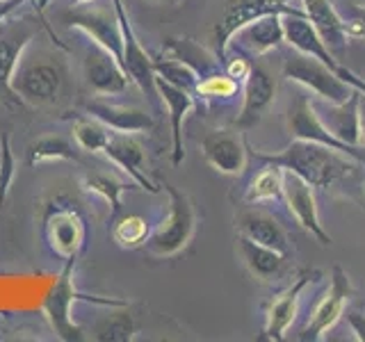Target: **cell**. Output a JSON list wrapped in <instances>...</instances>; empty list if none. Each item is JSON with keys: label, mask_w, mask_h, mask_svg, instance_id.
I'll return each mask as SVG.
<instances>
[{"label": "cell", "mask_w": 365, "mask_h": 342, "mask_svg": "<svg viewBox=\"0 0 365 342\" xmlns=\"http://www.w3.org/2000/svg\"><path fill=\"white\" fill-rule=\"evenodd\" d=\"M258 160L274 167H281L283 171H292L306 182H311L317 190H327L340 178H345L351 174L354 162L349 155L336 151V148L308 142V140H297L292 137V142L279 153H256Z\"/></svg>", "instance_id": "6da1fadb"}, {"label": "cell", "mask_w": 365, "mask_h": 342, "mask_svg": "<svg viewBox=\"0 0 365 342\" xmlns=\"http://www.w3.org/2000/svg\"><path fill=\"white\" fill-rule=\"evenodd\" d=\"M165 192L169 194V212L144 242L148 254L155 258H171L180 254L192 242L194 231H197V212L187 194L178 192L169 182H165Z\"/></svg>", "instance_id": "7a4b0ae2"}, {"label": "cell", "mask_w": 365, "mask_h": 342, "mask_svg": "<svg viewBox=\"0 0 365 342\" xmlns=\"http://www.w3.org/2000/svg\"><path fill=\"white\" fill-rule=\"evenodd\" d=\"M11 94L30 105H51L62 91V68L51 57L23 53L21 62L11 76Z\"/></svg>", "instance_id": "3957f363"}, {"label": "cell", "mask_w": 365, "mask_h": 342, "mask_svg": "<svg viewBox=\"0 0 365 342\" xmlns=\"http://www.w3.org/2000/svg\"><path fill=\"white\" fill-rule=\"evenodd\" d=\"M283 76L290 83H297L308 91H313L324 103H342L356 91L347 80H342L336 68L304 53H294L283 62Z\"/></svg>", "instance_id": "277c9868"}, {"label": "cell", "mask_w": 365, "mask_h": 342, "mask_svg": "<svg viewBox=\"0 0 365 342\" xmlns=\"http://www.w3.org/2000/svg\"><path fill=\"white\" fill-rule=\"evenodd\" d=\"M299 7L288 5L285 0H226L224 11L212 30V39L217 43V57L224 64L228 51H231V39L240 28L267 14H290Z\"/></svg>", "instance_id": "5b68a950"}, {"label": "cell", "mask_w": 365, "mask_h": 342, "mask_svg": "<svg viewBox=\"0 0 365 342\" xmlns=\"http://www.w3.org/2000/svg\"><path fill=\"white\" fill-rule=\"evenodd\" d=\"M351 296V281L347 276V271L340 265H336L331 269V285L327 294L319 299V304L315 306V311L311 313V319L308 324L302 328L299 340L302 342H319L324 340V336L331 328L338 324V319L342 317L347 308V301Z\"/></svg>", "instance_id": "8992f818"}, {"label": "cell", "mask_w": 365, "mask_h": 342, "mask_svg": "<svg viewBox=\"0 0 365 342\" xmlns=\"http://www.w3.org/2000/svg\"><path fill=\"white\" fill-rule=\"evenodd\" d=\"M114 11H117L119 26H121V37H123V46H121V66L123 71L128 73V78L133 80V85L142 91L146 96H158V87H155V71H153V57L146 53V48L142 46L140 37L130 23V16L125 14L123 0H112Z\"/></svg>", "instance_id": "52a82bcc"}, {"label": "cell", "mask_w": 365, "mask_h": 342, "mask_svg": "<svg viewBox=\"0 0 365 342\" xmlns=\"http://www.w3.org/2000/svg\"><path fill=\"white\" fill-rule=\"evenodd\" d=\"M66 23H68V28L80 30L91 43L106 48L121 62L123 37H121V26H119L117 11H114V5L112 9L94 7V5L91 7L76 5V9H71L66 14Z\"/></svg>", "instance_id": "ba28073f"}, {"label": "cell", "mask_w": 365, "mask_h": 342, "mask_svg": "<svg viewBox=\"0 0 365 342\" xmlns=\"http://www.w3.org/2000/svg\"><path fill=\"white\" fill-rule=\"evenodd\" d=\"M83 76L91 94L103 96V98L125 94L128 87L133 85V80L123 71V66L117 57L96 43H91L85 53Z\"/></svg>", "instance_id": "9c48e42d"}, {"label": "cell", "mask_w": 365, "mask_h": 342, "mask_svg": "<svg viewBox=\"0 0 365 342\" xmlns=\"http://www.w3.org/2000/svg\"><path fill=\"white\" fill-rule=\"evenodd\" d=\"M288 130H290L292 137H297V140H308V142L324 144V146L336 148V151L345 153V155H349L354 160H359V162H365L363 148L340 142L338 137L327 128L324 121L319 119L315 103H311V100L304 98V96L297 98V103H294V105L290 108V112H288Z\"/></svg>", "instance_id": "30bf717a"}, {"label": "cell", "mask_w": 365, "mask_h": 342, "mask_svg": "<svg viewBox=\"0 0 365 342\" xmlns=\"http://www.w3.org/2000/svg\"><path fill=\"white\" fill-rule=\"evenodd\" d=\"M285 205H288L290 214L294 222L299 224L306 233H311L322 247L331 244V235L324 231L322 222H319V210L315 201V192L311 182H306L292 171H283V197Z\"/></svg>", "instance_id": "8fae6325"}, {"label": "cell", "mask_w": 365, "mask_h": 342, "mask_svg": "<svg viewBox=\"0 0 365 342\" xmlns=\"http://www.w3.org/2000/svg\"><path fill=\"white\" fill-rule=\"evenodd\" d=\"M37 32L39 23L32 19H9V14L0 19V87L9 94L11 76Z\"/></svg>", "instance_id": "7c38bea8"}, {"label": "cell", "mask_w": 365, "mask_h": 342, "mask_svg": "<svg viewBox=\"0 0 365 342\" xmlns=\"http://www.w3.org/2000/svg\"><path fill=\"white\" fill-rule=\"evenodd\" d=\"M203 160L224 176H240L247 169V144L237 130L217 128L203 135Z\"/></svg>", "instance_id": "4fadbf2b"}, {"label": "cell", "mask_w": 365, "mask_h": 342, "mask_svg": "<svg viewBox=\"0 0 365 342\" xmlns=\"http://www.w3.org/2000/svg\"><path fill=\"white\" fill-rule=\"evenodd\" d=\"M103 155H106L117 169H121L123 174L128 176V180L135 182V185L144 187L146 192H151V194L160 192V187L146 174L144 146L135 140V135H125V133H114L112 130L106 148H103Z\"/></svg>", "instance_id": "5bb4252c"}, {"label": "cell", "mask_w": 365, "mask_h": 342, "mask_svg": "<svg viewBox=\"0 0 365 342\" xmlns=\"http://www.w3.org/2000/svg\"><path fill=\"white\" fill-rule=\"evenodd\" d=\"M315 276H317V271L306 269L279 296H274V301L267 308V319H265V328H262L260 340L281 342L285 338V333H288V328L292 326L294 317H297V308H299L302 292L311 285V281Z\"/></svg>", "instance_id": "9a60e30c"}, {"label": "cell", "mask_w": 365, "mask_h": 342, "mask_svg": "<svg viewBox=\"0 0 365 342\" xmlns=\"http://www.w3.org/2000/svg\"><path fill=\"white\" fill-rule=\"evenodd\" d=\"M274 98H277V80L272 73L262 66H251V73L245 80L242 87V108H240L235 125L240 130L254 128V125L262 119Z\"/></svg>", "instance_id": "2e32d148"}, {"label": "cell", "mask_w": 365, "mask_h": 342, "mask_svg": "<svg viewBox=\"0 0 365 342\" xmlns=\"http://www.w3.org/2000/svg\"><path fill=\"white\" fill-rule=\"evenodd\" d=\"M283 32H285V41H288L297 53L311 55L315 60L329 64L331 68L340 71V62L338 57L329 51V46L324 43V39L319 37V32L315 30V26L308 16L304 14V9L290 11V14H283Z\"/></svg>", "instance_id": "e0dca14e"}, {"label": "cell", "mask_w": 365, "mask_h": 342, "mask_svg": "<svg viewBox=\"0 0 365 342\" xmlns=\"http://www.w3.org/2000/svg\"><path fill=\"white\" fill-rule=\"evenodd\" d=\"M46 239L51 249L64 260H76L85 244V224L80 214L68 208H57L46 217Z\"/></svg>", "instance_id": "ac0fdd59"}, {"label": "cell", "mask_w": 365, "mask_h": 342, "mask_svg": "<svg viewBox=\"0 0 365 342\" xmlns=\"http://www.w3.org/2000/svg\"><path fill=\"white\" fill-rule=\"evenodd\" d=\"M158 96L163 98V103L169 110V121H171V162L180 165L185 160V144H182V123L185 117L197 108L194 100V91L182 89L167 83L163 78H155Z\"/></svg>", "instance_id": "d6986e66"}, {"label": "cell", "mask_w": 365, "mask_h": 342, "mask_svg": "<svg viewBox=\"0 0 365 342\" xmlns=\"http://www.w3.org/2000/svg\"><path fill=\"white\" fill-rule=\"evenodd\" d=\"M85 110L89 112V117L106 123L114 133L137 135V133H146L153 128V119L148 112L133 108V105H119V103H112L103 96L91 98L85 105Z\"/></svg>", "instance_id": "ffe728a7"}, {"label": "cell", "mask_w": 365, "mask_h": 342, "mask_svg": "<svg viewBox=\"0 0 365 342\" xmlns=\"http://www.w3.org/2000/svg\"><path fill=\"white\" fill-rule=\"evenodd\" d=\"M302 9L313 23L331 53H342L347 46V21L342 19L331 0H302Z\"/></svg>", "instance_id": "44dd1931"}, {"label": "cell", "mask_w": 365, "mask_h": 342, "mask_svg": "<svg viewBox=\"0 0 365 342\" xmlns=\"http://www.w3.org/2000/svg\"><path fill=\"white\" fill-rule=\"evenodd\" d=\"M283 14H267L260 16L256 21L247 23L245 28H240L235 32V46L245 48L254 55H265L269 51H277L279 46L285 41V32H283Z\"/></svg>", "instance_id": "7402d4cb"}, {"label": "cell", "mask_w": 365, "mask_h": 342, "mask_svg": "<svg viewBox=\"0 0 365 342\" xmlns=\"http://www.w3.org/2000/svg\"><path fill=\"white\" fill-rule=\"evenodd\" d=\"M235 226H237L240 235L254 239V242H258V244L277 249V251H281V254H290L288 235H285L283 226L279 224L277 217H272L269 212L247 208L237 214Z\"/></svg>", "instance_id": "603a6c76"}, {"label": "cell", "mask_w": 365, "mask_h": 342, "mask_svg": "<svg viewBox=\"0 0 365 342\" xmlns=\"http://www.w3.org/2000/svg\"><path fill=\"white\" fill-rule=\"evenodd\" d=\"M361 91L356 89L354 94L342 103H327L324 110H317L319 119L324 121L327 128L334 133L340 142L361 146V114H359Z\"/></svg>", "instance_id": "cb8c5ba5"}, {"label": "cell", "mask_w": 365, "mask_h": 342, "mask_svg": "<svg viewBox=\"0 0 365 342\" xmlns=\"http://www.w3.org/2000/svg\"><path fill=\"white\" fill-rule=\"evenodd\" d=\"M73 301H76V290L71 283V269L66 267V271L62 274L60 281H57L55 288L51 290L48 299H46V313H48L55 331L64 340H80V328H76L71 322Z\"/></svg>", "instance_id": "d4e9b609"}, {"label": "cell", "mask_w": 365, "mask_h": 342, "mask_svg": "<svg viewBox=\"0 0 365 342\" xmlns=\"http://www.w3.org/2000/svg\"><path fill=\"white\" fill-rule=\"evenodd\" d=\"M235 242H237V254H240V258H242L245 267L254 274L256 279L272 281L283 271L288 254H281V251L272 249V247L258 244V242H254V239H249L240 233H237Z\"/></svg>", "instance_id": "484cf974"}, {"label": "cell", "mask_w": 365, "mask_h": 342, "mask_svg": "<svg viewBox=\"0 0 365 342\" xmlns=\"http://www.w3.org/2000/svg\"><path fill=\"white\" fill-rule=\"evenodd\" d=\"M165 53H167V57H176V60L185 62L190 68H194L197 76H199V80L203 76L215 73L217 68L222 66L220 57L210 55L208 51L203 48V46L194 43L192 39H167Z\"/></svg>", "instance_id": "4316f807"}, {"label": "cell", "mask_w": 365, "mask_h": 342, "mask_svg": "<svg viewBox=\"0 0 365 342\" xmlns=\"http://www.w3.org/2000/svg\"><path fill=\"white\" fill-rule=\"evenodd\" d=\"M283 197V169L267 165L262 171L254 176L249 182L245 201L247 203H262V201H274Z\"/></svg>", "instance_id": "83f0119b"}, {"label": "cell", "mask_w": 365, "mask_h": 342, "mask_svg": "<svg viewBox=\"0 0 365 342\" xmlns=\"http://www.w3.org/2000/svg\"><path fill=\"white\" fill-rule=\"evenodd\" d=\"M110 135H112V130L108 125L101 123L94 117L78 119L73 123V142L80 151H85V153H103Z\"/></svg>", "instance_id": "f1b7e54d"}, {"label": "cell", "mask_w": 365, "mask_h": 342, "mask_svg": "<svg viewBox=\"0 0 365 342\" xmlns=\"http://www.w3.org/2000/svg\"><path fill=\"white\" fill-rule=\"evenodd\" d=\"M57 160H76V148L62 137H41L28 151V165H43V162H57Z\"/></svg>", "instance_id": "f546056e"}, {"label": "cell", "mask_w": 365, "mask_h": 342, "mask_svg": "<svg viewBox=\"0 0 365 342\" xmlns=\"http://www.w3.org/2000/svg\"><path fill=\"white\" fill-rule=\"evenodd\" d=\"M153 71L155 78H163L167 83L182 87V89H190L194 91L199 83V76L194 68H190L185 62L176 60V57H165V60H153Z\"/></svg>", "instance_id": "4dcf8cb0"}, {"label": "cell", "mask_w": 365, "mask_h": 342, "mask_svg": "<svg viewBox=\"0 0 365 342\" xmlns=\"http://www.w3.org/2000/svg\"><path fill=\"white\" fill-rule=\"evenodd\" d=\"M83 185H85V190L98 194L103 201L110 203L112 214H117L121 210V194L125 190H130V182H121V180L112 178V176H98V174L87 176L83 180Z\"/></svg>", "instance_id": "1f68e13d"}, {"label": "cell", "mask_w": 365, "mask_h": 342, "mask_svg": "<svg viewBox=\"0 0 365 342\" xmlns=\"http://www.w3.org/2000/svg\"><path fill=\"white\" fill-rule=\"evenodd\" d=\"M240 91V83L233 80L226 71H215L210 76H203L197 87H194V94H199L203 98H233Z\"/></svg>", "instance_id": "d6a6232c"}, {"label": "cell", "mask_w": 365, "mask_h": 342, "mask_svg": "<svg viewBox=\"0 0 365 342\" xmlns=\"http://www.w3.org/2000/svg\"><path fill=\"white\" fill-rule=\"evenodd\" d=\"M112 237H114V242H117L119 247H123V249L142 247L146 242V237H148V224H146V219H142V217L128 214V217H123L117 226H114Z\"/></svg>", "instance_id": "836d02e7"}, {"label": "cell", "mask_w": 365, "mask_h": 342, "mask_svg": "<svg viewBox=\"0 0 365 342\" xmlns=\"http://www.w3.org/2000/svg\"><path fill=\"white\" fill-rule=\"evenodd\" d=\"M133 333H135L133 319L128 315L119 313V315H110V317L103 319V322H98L94 338L96 340H112V342H117V340H130Z\"/></svg>", "instance_id": "e575fe53"}, {"label": "cell", "mask_w": 365, "mask_h": 342, "mask_svg": "<svg viewBox=\"0 0 365 342\" xmlns=\"http://www.w3.org/2000/svg\"><path fill=\"white\" fill-rule=\"evenodd\" d=\"M14 176H16V157L11 153L9 137L3 135V140H0V208H3V203L7 199V192Z\"/></svg>", "instance_id": "d590c367"}, {"label": "cell", "mask_w": 365, "mask_h": 342, "mask_svg": "<svg viewBox=\"0 0 365 342\" xmlns=\"http://www.w3.org/2000/svg\"><path fill=\"white\" fill-rule=\"evenodd\" d=\"M251 66L254 64H251L245 55H233V57L226 55V60H224V71L233 80H237V83H245L247 76L251 73Z\"/></svg>", "instance_id": "8d00e7d4"}, {"label": "cell", "mask_w": 365, "mask_h": 342, "mask_svg": "<svg viewBox=\"0 0 365 342\" xmlns=\"http://www.w3.org/2000/svg\"><path fill=\"white\" fill-rule=\"evenodd\" d=\"M347 322L351 326V333L359 342H365V315L359 311H349L347 313Z\"/></svg>", "instance_id": "74e56055"}, {"label": "cell", "mask_w": 365, "mask_h": 342, "mask_svg": "<svg viewBox=\"0 0 365 342\" xmlns=\"http://www.w3.org/2000/svg\"><path fill=\"white\" fill-rule=\"evenodd\" d=\"M338 73L342 76V80H347V83H349L354 89H359L361 94H365V83H363V80H361L356 73H354V71H349L347 66H340V71H338Z\"/></svg>", "instance_id": "f35d334b"}, {"label": "cell", "mask_w": 365, "mask_h": 342, "mask_svg": "<svg viewBox=\"0 0 365 342\" xmlns=\"http://www.w3.org/2000/svg\"><path fill=\"white\" fill-rule=\"evenodd\" d=\"M359 114H361V146H365V94H361Z\"/></svg>", "instance_id": "ab89813d"}, {"label": "cell", "mask_w": 365, "mask_h": 342, "mask_svg": "<svg viewBox=\"0 0 365 342\" xmlns=\"http://www.w3.org/2000/svg\"><path fill=\"white\" fill-rule=\"evenodd\" d=\"M48 3H51V0H37V11H39V14L46 7H48Z\"/></svg>", "instance_id": "60d3db41"}, {"label": "cell", "mask_w": 365, "mask_h": 342, "mask_svg": "<svg viewBox=\"0 0 365 342\" xmlns=\"http://www.w3.org/2000/svg\"><path fill=\"white\" fill-rule=\"evenodd\" d=\"M76 5H89V3H94V0H73Z\"/></svg>", "instance_id": "b9f144b4"}, {"label": "cell", "mask_w": 365, "mask_h": 342, "mask_svg": "<svg viewBox=\"0 0 365 342\" xmlns=\"http://www.w3.org/2000/svg\"><path fill=\"white\" fill-rule=\"evenodd\" d=\"M160 3H169V5H178V3H182V0H160Z\"/></svg>", "instance_id": "7bdbcfd3"}, {"label": "cell", "mask_w": 365, "mask_h": 342, "mask_svg": "<svg viewBox=\"0 0 365 342\" xmlns=\"http://www.w3.org/2000/svg\"><path fill=\"white\" fill-rule=\"evenodd\" d=\"M3 3H5V0H0V5H3Z\"/></svg>", "instance_id": "ee69618b"}]
</instances>
